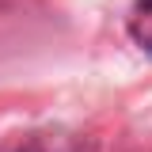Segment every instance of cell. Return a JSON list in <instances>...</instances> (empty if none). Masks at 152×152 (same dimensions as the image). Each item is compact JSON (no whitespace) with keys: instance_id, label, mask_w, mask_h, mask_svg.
<instances>
[{"instance_id":"cell-1","label":"cell","mask_w":152,"mask_h":152,"mask_svg":"<svg viewBox=\"0 0 152 152\" xmlns=\"http://www.w3.org/2000/svg\"><path fill=\"white\" fill-rule=\"evenodd\" d=\"M27 152H69V148H61V145H34V148H27Z\"/></svg>"},{"instance_id":"cell-2","label":"cell","mask_w":152,"mask_h":152,"mask_svg":"<svg viewBox=\"0 0 152 152\" xmlns=\"http://www.w3.org/2000/svg\"><path fill=\"white\" fill-rule=\"evenodd\" d=\"M141 8H145V12H152V0H141Z\"/></svg>"}]
</instances>
